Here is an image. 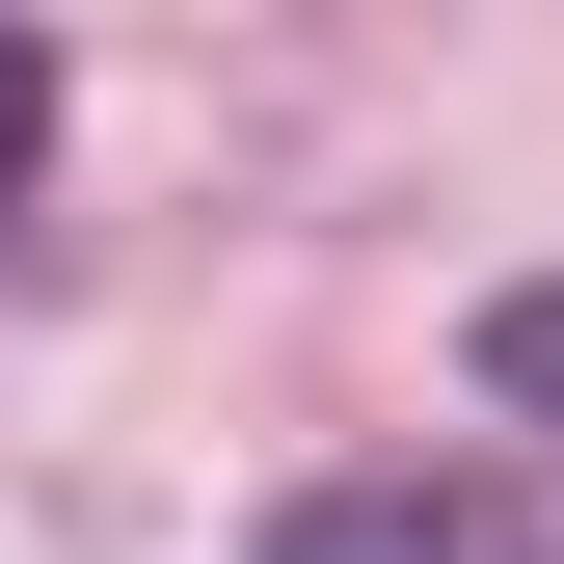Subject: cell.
Returning a JSON list of instances; mask_svg holds the SVG:
<instances>
[{"label":"cell","mask_w":564,"mask_h":564,"mask_svg":"<svg viewBox=\"0 0 564 564\" xmlns=\"http://www.w3.org/2000/svg\"><path fill=\"white\" fill-rule=\"evenodd\" d=\"M269 564H564V484H511V457H349V484L269 511Z\"/></svg>","instance_id":"cell-1"},{"label":"cell","mask_w":564,"mask_h":564,"mask_svg":"<svg viewBox=\"0 0 564 564\" xmlns=\"http://www.w3.org/2000/svg\"><path fill=\"white\" fill-rule=\"evenodd\" d=\"M484 403H538V431H564V269H538V296H484Z\"/></svg>","instance_id":"cell-2"},{"label":"cell","mask_w":564,"mask_h":564,"mask_svg":"<svg viewBox=\"0 0 564 564\" xmlns=\"http://www.w3.org/2000/svg\"><path fill=\"white\" fill-rule=\"evenodd\" d=\"M28 162H54V54L0 28V188H28Z\"/></svg>","instance_id":"cell-3"}]
</instances>
